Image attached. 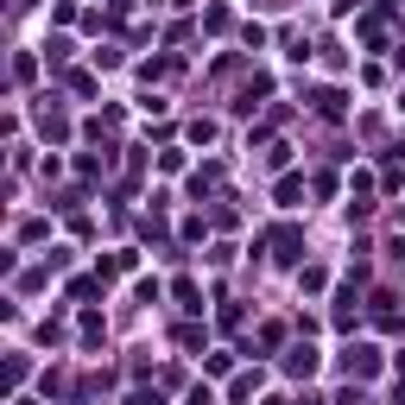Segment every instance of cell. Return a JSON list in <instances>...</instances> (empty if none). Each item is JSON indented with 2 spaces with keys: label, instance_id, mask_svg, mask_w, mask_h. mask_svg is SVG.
Returning <instances> with one entry per match:
<instances>
[{
  "label": "cell",
  "instance_id": "6da1fadb",
  "mask_svg": "<svg viewBox=\"0 0 405 405\" xmlns=\"http://www.w3.org/2000/svg\"><path fill=\"white\" fill-rule=\"evenodd\" d=\"M349 374H374V349H349Z\"/></svg>",
  "mask_w": 405,
  "mask_h": 405
}]
</instances>
